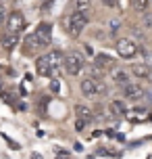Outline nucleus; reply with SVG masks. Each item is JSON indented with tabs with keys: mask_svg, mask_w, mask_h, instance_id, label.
Returning a JSON list of instances; mask_svg holds the SVG:
<instances>
[{
	"mask_svg": "<svg viewBox=\"0 0 152 159\" xmlns=\"http://www.w3.org/2000/svg\"><path fill=\"white\" fill-rule=\"evenodd\" d=\"M63 59L65 55L61 50H48L46 55H42L36 61V69L42 78H54V75H58L61 67H63Z\"/></svg>",
	"mask_w": 152,
	"mask_h": 159,
	"instance_id": "1",
	"label": "nucleus"
},
{
	"mask_svg": "<svg viewBox=\"0 0 152 159\" xmlns=\"http://www.w3.org/2000/svg\"><path fill=\"white\" fill-rule=\"evenodd\" d=\"M50 42H52V25L50 23H40L36 30H33L32 36L25 38V46H27L29 52H32V50H36V48L48 46Z\"/></svg>",
	"mask_w": 152,
	"mask_h": 159,
	"instance_id": "2",
	"label": "nucleus"
},
{
	"mask_svg": "<svg viewBox=\"0 0 152 159\" xmlns=\"http://www.w3.org/2000/svg\"><path fill=\"white\" fill-rule=\"evenodd\" d=\"M88 23H90V15L83 13V11H75V13H71V15H67L63 19L65 32L69 34V36H73V38H77V36L88 27Z\"/></svg>",
	"mask_w": 152,
	"mask_h": 159,
	"instance_id": "3",
	"label": "nucleus"
},
{
	"mask_svg": "<svg viewBox=\"0 0 152 159\" xmlns=\"http://www.w3.org/2000/svg\"><path fill=\"white\" fill-rule=\"evenodd\" d=\"M63 67L69 75H79L86 69V59H83V55L79 50H69V52H65Z\"/></svg>",
	"mask_w": 152,
	"mask_h": 159,
	"instance_id": "4",
	"label": "nucleus"
},
{
	"mask_svg": "<svg viewBox=\"0 0 152 159\" xmlns=\"http://www.w3.org/2000/svg\"><path fill=\"white\" fill-rule=\"evenodd\" d=\"M115 48H117V55H119L121 59H133V57L140 52V46H137L131 38H119L117 44H115Z\"/></svg>",
	"mask_w": 152,
	"mask_h": 159,
	"instance_id": "5",
	"label": "nucleus"
},
{
	"mask_svg": "<svg viewBox=\"0 0 152 159\" xmlns=\"http://www.w3.org/2000/svg\"><path fill=\"white\" fill-rule=\"evenodd\" d=\"M25 30V17L19 13V11H13L8 13V19H6V32L13 34V36H19V34Z\"/></svg>",
	"mask_w": 152,
	"mask_h": 159,
	"instance_id": "6",
	"label": "nucleus"
},
{
	"mask_svg": "<svg viewBox=\"0 0 152 159\" xmlns=\"http://www.w3.org/2000/svg\"><path fill=\"white\" fill-rule=\"evenodd\" d=\"M123 96H125L127 101H142V98H146V90H144L142 84L129 82L127 86H123Z\"/></svg>",
	"mask_w": 152,
	"mask_h": 159,
	"instance_id": "7",
	"label": "nucleus"
},
{
	"mask_svg": "<svg viewBox=\"0 0 152 159\" xmlns=\"http://www.w3.org/2000/svg\"><path fill=\"white\" fill-rule=\"evenodd\" d=\"M129 73L127 69H121V67H115V69H111V80L117 84V86H127L129 84Z\"/></svg>",
	"mask_w": 152,
	"mask_h": 159,
	"instance_id": "8",
	"label": "nucleus"
},
{
	"mask_svg": "<svg viewBox=\"0 0 152 159\" xmlns=\"http://www.w3.org/2000/svg\"><path fill=\"white\" fill-rule=\"evenodd\" d=\"M131 75H136V78H140V80H148V75H150V71H152V65H148V63H133L131 65Z\"/></svg>",
	"mask_w": 152,
	"mask_h": 159,
	"instance_id": "9",
	"label": "nucleus"
},
{
	"mask_svg": "<svg viewBox=\"0 0 152 159\" xmlns=\"http://www.w3.org/2000/svg\"><path fill=\"white\" fill-rule=\"evenodd\" d=\"M94 63L98 69H115V59H111L108 55H102V52L94 57Z\"/></svg>",
	"mask_w": 152,
	"mask_h": 159,
	"instance_id": "10",
	"label": "nucleus"
},
{
	"mask_svg": "<svg viewBox=\"0 0 152 159\" xmlns=\"http://www.w3.org/2000/svg\"><path fill=\"white\" fill-rule=\"evenodd\" d=\"M81 92H83V96L96 98V84H94L92 78H83L81 80Z\"/></svg>",
	"mask_w": 152,
	"mask_h": 159,
	"instance_id": "11",
	"label": "nucleus"
},
{
	"mask_svg": "<svg viewBox=\"0 0 152 159\" xmlns=\"http://www.w3.org/2000/svg\"><path fill=\"white\" fill-rule=\"evenodd\" d=\"M75 113H77V119H83V121H88V124L94 119L92 109H90V107H86V105H77V107H75Z\"/></svg>",
	"mask_w": 152,
	"mask_h": 159,
	"instance_id": "12",
	"label": "nucleus"
},
{
	"mask_svg": "<svg viewBox=\"0 0 152 159\" xmlns=\"http://www.w3.org/2000/svg\"><path fill=\"white\" fill-rule=\"evenodd\" d=\"M108 109H111L112 115H123V113H127V111H125V103H123V101H112V103L108 105Z\"/></svg>",
	"mask_w": 152,
	"mask_h": 159,
	"instance_id": "13",
	"label": "nucleus"
},
{
	"mask_svg": "<svg viewBox=\"0 0 152 159\" xmlns=\"http://www.w3.org/2000/svg\"><path fill=\"white\" fill-rule=\"evenodd\" d=\"M92 80H94V84H96V96H106L108 88L104 84V80H100V78H92Z\"/></svg>",
	"mask_w": 152,
	"mask_h": 159,
	"instance_id": "14",
	"label": "nucleus"
},
{
	"mask_svg": "<svg viewBox=\"0 0 152 159\" xmlns=\"http://www.w3.org/2000/svg\"><path fill=\"white\" fill-rule=\"evenodd\" d=\"M17 42H19V36H13V34H8L6 38L2 40V46L6 48V50H13L17 46Z\"/></svg>",
	"mask_w": 152,
	"mask_h": 159,
	"instance_id": "15",
	"label": "nucleus"
},
{
	"mask_svg": "<svg viewBox=\"0 0 152 159\" xmlns=\"http://www.w3.org/2000/svg\"><path fill=\"white\" fill-rule=\"evenodd\" d=\"M73 4H75V11H83V13H88L90 7H92V0H73Z\"/></svg>",
	"mask_w": 152,
	"mask_h": 159,
	"instance_id": "16",
	"label": "nucleus"
},
{
	"mask_svg": "<svg viewBox=\"0 0 152 159\" xmlns=\"http://www.w3.org/2000/svg\"><path fill=\"white\" fill-rule=\"evenodd\" d=\"M148 4H150V0H133V8L136 11H142V13L148 8Z\"/></svg>",
	"mask_w": 152,
	"mask_h": 159,
	"instance_id": "17",
	"label": "nucleus"
},
{
	"mask_svg": "<svg viewBox=\"0 0 152 159\" xmlns=\"http://www.w3.org/2000/svg\"><path fill=\"white\" fill-rule=\"evenodd\" d=\"M6 19H8V15L4 13V7L0 4V25H2V23H6Z\"/></svg>",
	"mask_w": 152,
	"mask_h": 159,
	"instance_id": "18",
	"label": "nucleus"
},
{
	"mask_svg": "<svg viewBox=\"0 0 152 159\" xmlns=\"http://www.w3.org/2000/svg\"><path fill=\"white\" fill-rule=\"evenodd\" d=\"M86 126H88V121H83V119H77V121H75V130H79V132H81Z\"/></svg>",
	"mask_w": 152,
	"mask_h": 159,
	"instance_id": "19",
	"label": "nucleus"
},
{
	"mask_svg": "<svg viewBox=\"0 0 152 159\" xmlns=\"http://www.w3.org/2000/svg\"><path fill=\"white\" fill-rule=\"evenodd\" d=\"M56 159H71V155L67 151H56Z\"/></svg>",
	"mask_w": 152,
	"mask_h": 159,
	"instance_id": "20",
	"label": "nucleus"
},
{
	"mask_svg": "<svg viewBox=\"0 0 152 159\" xmlns=\"http://www.w3.org/2000/svg\"><path fill=\"white\" fill-rule=\"evenodd\" d=\"M144 23H146V27H152V13H146L144 15Z\"/></svg>",
	"mask_w": 152,
	"mask_h": 159,
	"instance_id": "21",
	"label": "nucleus"
},
{
	"mask_svg": "<svg viewBox=\"0 0 152 159\" xmlns=\"http://www.w3.org/2000/svg\"><path fill=\"white\" fill-rule=\"evenodd\" d=\"M104 4H106V7H117V2H119V0H102Z\"/></svg>",
	"mask_w": 152,
	"mask_h": 159,
	"instance_id": "22",
	"label": "nucleus"
},
{
	"mask_svg": "<svg viewBox=\"0 0 152 159\" xmlns=\"http://www.w3.org/2000/svg\"><path fill=\"white\" fill-rule=\"evenodd\" d=\"M146 101L152 105V90H146Z\"/></svg>",
	"mask_w": 152,
	"mask_h": 159,
	"instance_id": "23",
	"label": "nucleus"
},
{
	"mask_svg": "<svg viewBox=\"0 0 152 159\" xmlns=\"http://www.w3.org/2000/svg\"><path fill=\"white\" fill-rule=\"evenodd\" d=\"M50 88H52V90H54V92H56V90H58V88H61V84H58V82H56V80H54V82H52V84H50Z\"/></svg>",
	"mask_w": 152,
	"mask_h": 159,
	"instance_id": "24",
	"label": "nucleus"
},
{
	"mask_svg": "<svg viewBox=\"0 0 152 159\" xmlns=\"http://www.w3.org/2000/svg\"><path fill=\"white\" fill-rule=\"evenodd\" d=\"M148 82H152V71H150V75H148Z\"/></svg>",
	"mask_w": 152,
	"mask_h": 159,
	"instance_id": "25",
	"label": "nucleus"
}]
</instances>
